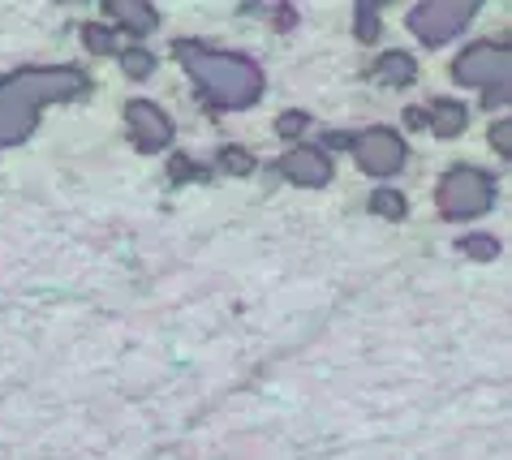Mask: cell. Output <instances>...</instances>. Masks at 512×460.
I'll return each mask as SVG.
<instances>
[{
	"label": "cell",
	"instance_id": "6da1fadb",
	"mask_svg": "<svg viewBox=\"0 0 512 460\" xmlns=\"http://www.w3.org/2000/svg\"><path fill=\"white\" fill-rule=\"evenodd\" d=\"M87 91V78L78 69H22L0 82V147L22 142L35 129V117L48 104L74 99Z\"/></svg>",
	"mask_w": 512,
	"mask_h": 460
},
{
	"label": "cell",
	"instance_id": "7a4b0ae2",
	"mask_svg": "<svg viewBox=\"0 0 512 460\" xmlns=\"http://www.w3.org/2000/svg\"><path fill=\"white\" fill-rule=\"evenodd\" d=\"M177 61L190 69V78L203 86L207 99L216 108H229L241 112L250 104H259L263 95V69L241 52H216V48H203V43H177Z\"/></svg>",
	"mask_w": 512,
	"mask_h": 460
},
{
	"label": "cell",
	"instance_id": "3957f363",
	"mask_svg": "<svg viewBox=\"0 0 512 460\" xmlns=\"http://www.w3.org/2000/svg\"><path fill=\"white\" fill-rule=\"evenodd\" d=\"M491 207H495V181L482 168L461 164L444 172V181H439V211L448 220H478Z\"/></svg>",
	"mask_w": 512,
	"mask_h": 460
},
{
	"label": "cell",
	"instance_id": "277c9868",
	"mask_svg": "<svg viewBox=\"0 0 512 460\" xmlns=\"http://www.w3.org/2000/svg\"><path fill=\"white\" fill-rule=\"evenodd\" d=\"M478 13V0H431V5H414L409 9V31H414L422 43H439L457 39Z\"/></svg>",
	"mask_w": 512,
	"mask_h": 460
},
{
	"label": "cell",
	"instance_id": "5b68a950",
	"mask_svg": "<svg viewBox=\"0 0 512 460\" xmlns=\"http://www.w3.org/2000/svg\"><path fill=\"white\" fill-rule=\"evenodd\" d=\"M508 69H512V56L508 48H495V43H474V48H465L457 56V65H452V74H457L461 86H508Z\"/></svg>",
	"mask_w": 512,
	"mask_h": 460
},
{
	"label": "cell",
	"instance_id": "8992f818",
	"mask_svg": "<svg viewBox=\"0 0 512 460\" xmlns=\"http://www.w3.org/2000/svg\"><path fill=\"white\" fill-rule=\"evenodd\" d=\"M353 155H358V168L366 172V177H392V172L405 168V142L396 129H366V134H358V142H353Z\"/></svg>",
	"mask_w": 512,
	"mask_h": 460
},
{
	"label": "cell",
	"instance_id": "52a82bcc",
	"mask_svg": "<svg viewBox=\"0 0 512 460\" xmlns=\"http://www.w3.org/2000/svg\"><path fill=\"white\" fill-rule=\"evenodd\" d=\"M125 129H130V142L138 151H164L173 142V121H168L164 108H155L151 99H130L125 104Z\"/></svg>",
	"mask_w": 512,
	"mask_h": 460
},
{
	"label": "cell",
	"instance_id": "ba28073f",
	"mask_svg": "<svg viewBox=\"0 0 512 460\" xmlns=\"http://www.w3.org/2000/svg\"><path fill=\"white\" fill-rule=\"evenodd\" d=\"M280 172L297 185H327L332 181V160H327L319 147H293L280 160Z\"/></svg>",
	"mask_w": 512,
	"mask_h": 460
},
{
	"label": "cell",
	"instance_id": "9c48e42d",
	"mask_svg": "<svg viewBox=\"0 0 512 460\" xmlns=\"http://www.w3.org/2000/svg\"><path fill=\"white\" fill-rule=\"evenodd\" d=\"M426 117H431L426 125H431L439 138H457L461 129L469 125V112H465V104H457V99H435Z\"/></svg>",
	"mask_w": 512,
	"mask_h": 460
},
{
	"label": "cell",
	"instance_id": "30bf717a",
	"mask_svg": "<svg viewBox=\"0 0 512 460\" xmlns=\"http://www.w3.org/2000/svg\"><path fill=\"white\" fill-rule=\"evenodd\" d=\"M414 78H418V65H414V56H409V52H383L379 56L375 82H383V86H409Z\"/></svg>",
	"mask_w": 512,
	"mask_h": 460
},
{
	"label": "cell",
	"instance_id": "8fae6325",
	"mask_svg": "<svg viewBox=\"0 0 512 460\" xmlns=\"http://www.w3.org/2000/svg\"><path fill=\"white\" fill-rule=\"evenodd\" d=\"M108 13H117V22H121V26H130L134 35L151 31V26L160 22V13H155L151 5H134V0H112V5H108Z\"/></svg>",
	"mask_w": 512,
	"mask_h": 460
},
{
	"label": "cell",
	"instance_id": "7c38bea8",
	"mask_svg": "<svg viewBox=\"0 0 512 460\" xmlns=\"http://www.w3.org/2000/svg\"><path fill=\"white\" fill-rule=\"evenodd\" d=\"M461 254H469V258H478V263H487V258H500L504 254V246L495 237H482V233H474V237H465L461 241Z\"/></svg>",
	"mask_w": 512,
	"mask_h": 460
},
{
	"label": "cell",
	"instance_id": "4fadbf2b",
	"mask_svg": "<svg viewBox=\"0 0 512 460\" xmlns=\"http://www.w3.org/2000/svg\"><path fill=\"white\" fill-rule=\"evenodd\" d=\"M121 69L130 78H147L151 69H155V56L147 48H130V52H121Z\"/></svg>",
	"mask_w": 512,
	"mask_h": 460
},
{
	"label": "cell",
	"instance_id": "5bb4252c",
	"mask_svg": "<svg viewBox=\"0 0 512 460\" xmlns=\"http://www.w3.org/2000/svg\"><path fill=\"white\" fill-rule=\"evenodd\" d=\"M371 211L388 215V220H401V215H405V198L396 194V190H375V198H371Z\"/></svg>",
	"mask_w": 512,
	"mask_h": 460
},
{
	"label": "cell",
	"instance_id": "9a60e30c",
	"mask_svg": "<svg viewBox=\"0 0 512 460\" xmlns=\"http://www.w3.org/2000/svg\"><path fill=\"white\" fill-rule=\"evenodd\" d=\"M358 35H362V39H375V35H379L375 5H358Z\"/></svg>",
	"mask_w": 512,
	"mask_h": 460
},
{
	"label": "cell",
	"instance_id": "2e32d148",
	"mask_svg": "<svg viewBox=\"0 0 512 460\" xmlns=\"http://www.w3.org/2000/svg\"><path fill=\"white\" fill-rule=\"evenodd\" d=\"M82 39H87L91 48H99V52H117V43H112V35L104 31V26H87V31H82Z\"/></svg>",
	"mask_w": 512,
	"mask_h": 460
},
{
	"label": "cell",
	"instance_id": "e0dca14e",
	"mask_svg": "<svg viewBox=\"0 0 512 460\" xmlns=\"http://www.w3.org/2000/svg\"><path fill=\"white\" fill-rule=\"evenodd\" d=\"M297 129H306V117H302V112H284V117H280V134L289 138V134H297Z\"/></svg>",
	"mask_w": 512,
	"mask_h": 460
},
{
	"label": "cell",
	"instance_id": "ac0fdd59",
	"mask_svg": "<svg viewBox=\"0 0 512 460\" xmlns=\"http://www.w3.org/2000/svg\"><path fill=\"white\" fill-rule=\"evenodd\" d=\"M491 142H495V147H500V155H508V151H512V134H508V121H500V125L491 129Z\"/></svg>",
	"mask_w": 512,
	"mask_h": 460
},
{
	"label": "cell",
	"instance_id": "d6986e66",
	"mask_svg": "<svg viewBox=\"0 0 512 460\" xmlns=\"http://www.w3.org/2000/svg\"><path fill=\"white\" fill-rule=\"evenodd\" d=\"M224 164H229L233 172H250V160H246V151H241V147H229V151H224Z\"/></svg>",
	"mask_w": 512,
	"mask_h": 460
},
{
	"label": "cell",
	"instance_id": "ffe728a7",
	"mask_svg": "<svg viewBox=\"0 0 512 460\" xmlns=\"http://www.w3.org/2000/svg\"><path fill=\"white\" fill-rule=\"evenodd\" d=\"M405 121H409V125H414V129H422V125H426V112H418V108H409V112H405Z\"/></svg>",
	"mask_w": 512,
	"mask_h": 460
}]
</instances>
